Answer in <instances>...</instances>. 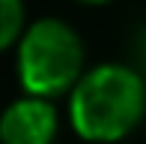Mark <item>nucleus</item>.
I'll list each match as a JSON object with an SVG mask.
<instances>
[{
    "instance_id": "7ed1b4c3",
    "label": "nucleus",
    "mask_w": 146,
    "mask_h": 144,
    "mask_svg": "<svg viewBox=\"0 0 146 144\" xmlns=\"http://www.w3.org/2000/svg\"><path fill=\"white\" fill-rule=\"evenodd\" d=\"M57 108L42 96H18L9 102L0 117V138L3 144H54L57 138Z\"/></svg>"
},
{
    "instance_id": "39448f33",
    "label": "nucleus",
    "mask_w": 146,
    "mask_h": 144,
    "mask_svg": "<svg viewBox=\"0 0 146 144\" xmlns=\"http://www.w3.org/2000/svg\"><path fill=\"white\" fill-rule=\"evenodd\" d=\"M78 3H90V6H98V3H110V0H78Z\"/></svg>"
},
{
    "instance_id": "f257e3e1",
    "label": "nucleus",
    "mask_w": 146,
    "mask_h": 144,
    "mask_svg": "<svg viewBox=\"0 0 146 144\" xmlns=\"http://www.w3.org/2000/svg\"><path fill=\"white\" fill-rule=\"evenodd\" d=\"M146 114V75L125 63H98L84 72L69 96L72 129L84 141L113 144Z\"/></svg>"
},
{
    "instance_id": "20e7f679",
    "label": "nucleus",
    "mask_w": 146,
    "mask_h": 144,
    "mask_svg": "<svg viewBox=\"0 0 146 144\" xmlns=\"http://www.w3.org/2000/svg\"><path fill=\"white\" fill-rule=\"evenodd\" d=\"M24 0H0V45L12 48L24 36Z\"/></svg>"
},
{
    "instance_id": "f03ea898",
    "label": "nucleus",
    "mask_w": 146,
    "mask_h": 144,
    "mask_svg": "<svg viewBox=\"0 0 146 144\" xmlns=\"http://www.w3.org/2000/svg\"><path fill=\"white\" fill-rule=\"evenodd\" d=\"M15 69L24 93L30 96H60L75 90L84 78V42L78 30L63 18H36L27 24L15 45Z\"/></svg>"
}]
</instances>
